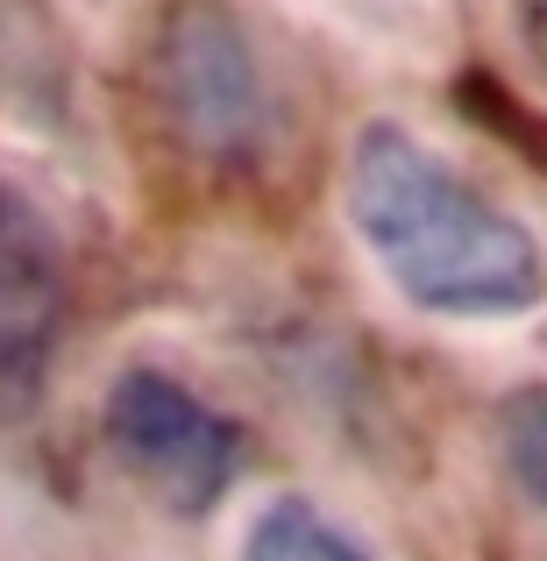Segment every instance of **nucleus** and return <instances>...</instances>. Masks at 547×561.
Instances as JSON below:
<instances>
[{
  "label": "nucleus",
  "instance_id": "1",
  "mask_svg": "<svg viewBox=\"0 0 547 561\" xmlns=\"http://www.w3.org/2000/svg\"><path fill=\"white\" fill-rule=\"evenodd\" d=\"M349 228L420 313L512 320L547 291L534 234L398 122H369L349 150Z\"/></svg>",
  "mask_w": 547,
  "mask_h": 561
},
{
  "label": "nucleus",
  "instance_id": "2",
  "mask_svg": "<svg viewBox=\"0 0 547 561\" xmlns=\"http://www.w3.org/2000/svg\"><path fill=\"white\" fill-rule=\"evenodd\" d=\"M114 462L171 512H206L242 469V434L164 370H122L100 405Z\"/></svg>",
  "mask_w": 547,
  "mask_h": 561
},
{
  "label": "nucleus",
  "instance_id": "3",
  "mask_svg": "<svg viewBox=\"0 0 547 561\" xmlns=\"http://www.w3.org/2000/svg\"><path fill=\"white\" fill-rule=\"evenodd\" d=\"M157 100H164L171 128L206 157H249L263 142V122H271L263 65L220 0H179L164 14V28H157Z\"/></svg>",
  "mask_w": 547,
  "mask_h": 561
},
{
  "label": "nucleus",
  "instance_id": "4",
  "mask_svg": "<svg viewBox=\"0 0 547 561\" xmlns=\"http://www.w3.org/2000/svg\"><path fill=\"white\" fill-rule=\"evenodd\" d=\"M65 334V249L43 206L0 179V426L43 405Z\"/></svg>",
  "mask_w": 547,
  "mask_h": 561
},
{
  "label": "nucleus",
  "instance_id": "5",
  "mask_svg": "<svg viewBox=\"0 0 547 561\" xmlns=\"http://www.w3.org/2000/svg\"><path fill=\"white\" fill-rule=\"evenodd\" d=\"M242 561H369L342 526L306 497H271L242 534Z\"/></svg>",
  "mask_w": 547,
  "mask_h": 561
},
{
  "label": "nucleus",
  "instance_id": "6",
  "mask_svg": "<svg viewBox=\"0 0 547 561\" xmlns=\"http://www.w3.org/2000/svg\"><path fill=\"white\" fill-rule=\"evenodd\" d=\"M505 462L512 483L547 512V391H526L505 405Z\"/></svg>",
  "mask_w": 547,
  "mask_h": 561
},
{
  "label": "nucleus",
  "instance_id": "7",
  "mask_svg": "<svg viewBox=\"0 0 547 561\" xmlns=\"http://www.w3.org/2000/svg\"><path fill=\"white\" fill-rule=\"evenodd\" d=\"M512 22H520V43L526 57L547 71V0H512Z\"/></svg>",
  "mask_w": 547,
  "mask_h": 561
}]
</instances>
